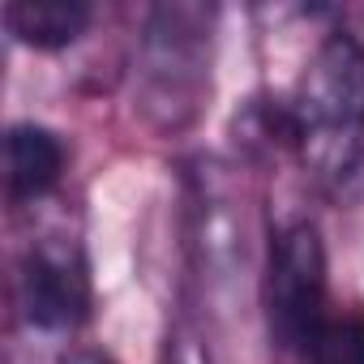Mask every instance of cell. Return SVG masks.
I'll list each match as a JSON object with an SVG mask.
<instances>
[{"label":"cell","mask_w":364,"mask_h":364,"mask_svg":"<svg viewBox=\"0 0 364 364\" xmlns=\"http://www.w3.org/2000/svg\"><path fill=\"white\" fill-rule=\"evenodd\" d=\"M14 304L22 326L39 334H73L90 321V262L73 228H39L22 245L14 270Z\"/></svg>","instance_id":"277c9868"},{"label":"cell","mask_w":364,"mask_h":364,"mask_svg":"<svg viewBox=\"0 0 364 364\" xmlns=\"http://www.w3.org/2000/svg\"><path fill=\"white\" fill-rule=\"evenodd\" d=\"M90 0H9L5 5L9 39L31 52H65L90 31Z\"/></svg>","instance_id":"8992f818"},{"label":"cell","mask_w":364,"mask_h":364,"mask_svg":"<svg viewBox=\"0 0 364 364\" xmlns=\"http://www.w3.org/2000/svg\"><path fill=\"white\" fill-rule=\"evenodd\" d=\"M262 309L270 343L283 355H296L309 347L317 326L330 313V266H326V240L313 219H291L270 236L266 253V279H262Z\"/></svg>","instance_id":"3957f363"},{"label":"cell","mask_w":364,"mask_h":364,"mask_svg":"<svg viewBox=\"0 0 364 364\" xmlns=\"http://www.w3.org/2000/svg\"><path fill=\"white\" fill-rule=\"evenodd\" d=\"M279 107L287 154L321 193H343L364 167V39L330 31Z\"/></svg>","instance_id":"6da1fadb"},{"label":"cell","mask_w":364,"mask_h":364,"mask_svg":"<svg viewBox=\"0 0 364 364\" xmlns=\"http://www.w3.org/2000/svg\"><path fill=\"white\" fill-rule=\"evenodd\" d=\"M300 364H364V304L330 309L300 351Z\"/></svg>","instance_id":"52a82bcc"},{"label":"cell","mask_w":364,"mask_h":364,"mask_svg":"<svg viewBox=\"0 0 364 364\" xmlns=\"http://www.w3.org/2000/svg\"><path fill=\"white\" fill-rule=\"evenodd\" d=\"M215 18V5L171 0V5H154L141 22L133 60V107L159 137L193 129L210 99Z\"/></svg>","instance_id":"7a4b0ae2"},{"label":"cell","mask_w":364,"mask_h":364,"mask_svg":"<svg viewBox=\"0 0 364 364\" xmlns=\"http://www.w3.org/2000/svg\"><path fill=\"white\" fill-rule=\"evenodd\" d=\"M159 364H210V351H206V343L198 338V330L189 321H176L163 338Z\"/></svg>","instance_id":"ba28073f"},{"label":"cell","mask_w":364,"mask_h":364,"mask_svg":"<svg viewBox=\"0 0 364 364\" xmlns=\"http://www.w3.org/2000/svg\"><path fill=\"white\" fill-rule=\"evenodd\" d=\"M69 167V146L56 129L18 120L9 124L5 137V180H9V202L22 206H43L65 180Z\"/></svg>","instance_id":"5b68a950"}]
</instances>
